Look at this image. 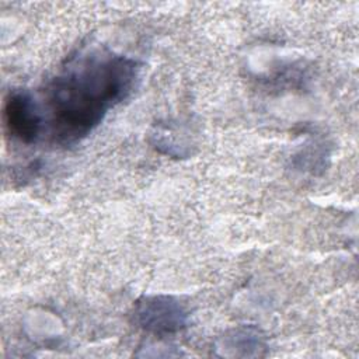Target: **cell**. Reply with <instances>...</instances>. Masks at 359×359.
<instances>
[{
  "mask_svg": "<svg viewBox=\"0 0 359 359\" xmlns=\"http://www.w3.org/2000/svg\"><path fill=\"white\" fill-rule=\"evenodd\" d=\"M137 63L105 48L70 56L46 90L53 139L73 143L88 135L135 87Z\"/></svg>",
  "mask_w": 359,
  "mask_h": 359,
  "instance_id": "obj_1",
  "label": "cell"
},
{
  "mask_svg": "<svg viewBox=\"0 0 359 359\" xmlns=\"http://www.w3.org/2000/svg\"><path fill=\"white\" fill-rule=\"evenodd\" d=\"M136 324L156 335L174 334L187 325L184 306L171 296H147L140 299L133 313Z\"/></svg>",
  "mask_w": 359,
  "mask_h": 359,
  "instance_id": "obj_2",
  "label": "cell"
},
{
  "mask_svg": "<svg viewBox=\"0 0 359 359\" xmlns=\"http://www.w3.org/2000/svg\"><path fill=\"white\" fill-rule=\"evenodd\" d=\"M3 118L8 133L25 144L34 143L42 132L43 115L27 91L8 93L4 100Z\"/></svg>",
  "mask_w": 359,
  "mask_h": 359,
  "instance_id": "obj_3",
  "label": "cell"
}]
</instances>
